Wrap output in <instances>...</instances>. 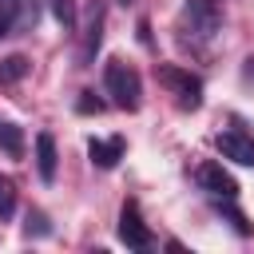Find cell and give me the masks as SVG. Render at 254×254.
Here are the masks:
<instances>
[{
  "instance_id": "cell-1",
  "label": "cell",
  "mask_w": 254,
  "mask_h": 254,
  "mask_svg": "<svg viewBox=\"0 0 254 254\" xmlns=\"http://www.w3.org/2000/svg\"><path fill=\"white\" fill-rule=\"evenodd\" d=\"M103 87H107V95H111L115 107L139 111V103H143V79H139V71H135L131 64L107 60V67H103Z\"/></svg>"
},
{
  "instance_id": "cell-2",
  "label": "cell",
  "mask_w": 254,
  "mask_h": 254,
  "mask_svg": "<svg viewBox=\"0 0 254 254\" xmlns=\"http://www.w3.org/2000/svg\"><path fill=\"white\" fill-rule=\"evenodd\" d=\"M179 28H183L187 36H194V40L218 36V28H222V8H218V0H187V4H183V16H179Z\"/></svg>"
},
{
  "instance_id": "cell-3",
  "label": "cell",
  "mask_w": 254,
  "mask_h": 254,
  "mask_svg": "<svg viewBox=\"0 0 254 254\" xmlns=\"http://www.w3.org/2000/svg\"><path fill=\"white\" fill-rule=\"evenodd\" d=\"M155 75H159V83H163V87H167V91L175 95V103H179L183 111H194V107L202 103V79H198V75H190L187 67L163 64V67H159Z\"/></svg>"
},
{
  "instance_id": "cell-4",
  "label": "cell",
  "mask_w": 254,
  "mask_h": 254,
  "mask_svg": "<svg viewBox=\"0 0 254 254\" xmlns=\"http://www.w3.org/2000/svg\"><path fill=\"white\" fill-rule=\"evenodd\" d=\"M194 183H198V190H206L214 202L218 198H238V183H234V175L230 171H222V163H202L198 171H194Z\"/></svg>"
},
{
  "instance_id": "cell-5",
  "label": "cell",
  "mask_w": 254,
  "mask_h": 254,
  "mask_svg": "<svg viewBox=\"0 0 254 254\" xmlns=\"http://www.w3.org/2000/svg\"><path fill=\"white\" fill-rule=\"evenodd\" d=\"M119 242L131 246V250H147V246L155 242L151 230H147V222L139 218V206H135V202H127L123 214H119Z\"/></svg>"
},
{
  "instance_id": "cell-6",
  "label": "cell",
  "mask_w": 254,
  "mask_h": 254,
  "mask_svg": "<svg viewBox=\"0 0 254 254\" xmlns=\"http://www.w3.org/2000/svg\"><path fill=\"white\" fill-rule=\"evenodd\" d=\"M214 147L222 151V159H234V163H242V167H254V139H250V135H242V131H222V135L214 139Z\"/></svg>"
},
{
  "instance_id": "cell-7",
  "label": "cell",
  "mask_w": 254,
  "mask_h": 254,
  "mask_svg": "<svg viewBox=\"0 0 254 254\" xmlns=\"http://www.w3.org/2000/svg\"><path fill=\"white\" fill-rule=\"evenodd\" d=\"M99 44H103V4H91V12H87V28H83V44H79V64H83V67L95 60Z\"/></svg>"
},
{
  "instance_id": "cell-8",
  "label": "cell",
  "mask_w": 254,
  "mask_h": 254,
  "mask_svg": "<svg viewBox=\"0 0 254 254\" xmlns=\"http://www.w3.org/2000/svg\"><path fill=\"white\" fill-rule=\"evenodd\" d=\"M87 155H91V163L99 167V171H111L119 159H123V139L115 135V139H91L87 143Z\"/></svg>"
},
{
  "instance_id": "cell-9",
  "label": "cell",
  "mask_w": 254,
  "mask_h": 254,
  "mask_svg": "<svg viewBox=\"0 0 254 254\" xmlns=\"http://www.w3.org/2000/svg\"><path fill=\"white\" fill-rule=\"evenodd\" d=\"M56 159H60V155H56V139H52L48 131H40V135H36V171H40L44 183L56 179Z\"/></svg>"
},
{
  "instance_id": "cell-10",
  "label": "cell",
  "mask_w": 254,
  "mask_h": 254,
  "mask_svg": "<svg viewBox=\"0 0 254 254\" xmlns=\"http://www.w3.org/2000/svg\"><path fill=\"white\" fill-rule=\"evenodd\" d=\"M0 151H8L12 159L24 155V131L16 123H8V119H0Z\"/></svg>"
},
{
  "instance_id": "cell-11",
  "label": "cell",
  "mask_w": 254,
  "mask_h": 254,
  "mask_svg": "<svg viewBox=\"0 0 254 254\" xmlns=\"http://www.w3.org/2000/svg\"><path fill=\"white\" fill-rule=\"evenodd\" d=\"M48 8H52L56 24H60L64 32H75V20H79V8H75V0H48Z\"/></svg>"
},
{
  "instance_id": "cell-12",
  "label": "cell",
  "mask_w": 254,
  "mask_h": 254,
  "mask_svg": "<svg viewBox=\"0 0 254 254\" xmlns=\"http://www.w3.org/2000/svg\"><path fill=\"white\" fill-rule=\"evenodd\" d=\"M28 75V60L24 56H8L4 64H0V83H16V79H24Z\"/></svg>"
},
{
  "instance_id": "cell-13",
  "label": "cell",
  "mask_w": 254,
  "mask_h": 254,
  "mask_svg": "<svg viewBox=\"0 0 254 254\" xmlns=\"http://www.w3.org/2000/svg\"><path fill=\"white\" fill-rule=\"evenodd\" d=\"M12 214H16V183L0 175V218H12Z\"/></svg>"
},
{
  "instance_id": "cell-14",
  "label": "cell",
  "mask_w": 254,
  "mask_h": 254,
  "mask_svg": "<svg viewBox=\"0 0 254 254\" xmlns=\"http://www.w3.org/2000/svg\"><path fill=\"white\" fill-rule=\"evenodd\" d=\"M83 115H91V111H103V99H95V91H83L79 95V103H75Z\"/></svg>"
},
{
  "instance_id": "cell-15",
  "label": "cell",
  "mask_w": 254,
  "mask_h": 254,
  "mask_svg": "<svg viewBox=\"0 0 254 254\" xmlns=\"http://www.w3.org/2000/svg\"><path fill=\"white\" fill-rule=\"evenodd\" d=\"M28 234H48V218L40 214V210H28V226H24Z\"/></svg>"
},
{
  "instance_id": "cell-16",
  "label": "cell",
  "mask_w": 254,
  "mask_h": 254,
  "mask_svg": "<svg viewBox=\"0 0 254 254\" xmlns=\"http://www.w3.org/2000/svg\"><path fill=\"white\" fill-rule=\"evenodd\" d=\"M242 83H246V87H254V56L242 64Z\"/></svg>"
},
{
  "instance_id": "cell-17",
  "label": "cell",
  "mask_w": 254,
  "mask_h": 254,
  "mask_svg": "<svg viewBox=\"0 0 254 254\" xmlns=\"http://www.w3.org/2000/svg\"><path fill=\"white\" fill-rule=\"evenodd\" d=\"M0 36H8V32H4V24H0Z\"/></svg>"
}]
</instances>
